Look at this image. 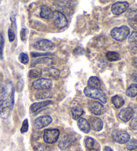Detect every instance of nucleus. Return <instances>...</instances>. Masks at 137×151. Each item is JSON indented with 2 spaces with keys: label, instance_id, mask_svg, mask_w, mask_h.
Instances as JSON below:
<instances>
[{
  "label": "nucleus",
  "instance_id": "f257e3e1",
  "mask_svg": "<svg viewBox=\"0 0 137 151\" xmlns=\"http://www.w3.org/2000/svg\"><path fill=\"white\" fill-rule=\"evenodd\" d=\"M84 93L86 97L93 99L98 100L104 104L106 103L107 102L106 94H105L104 92L102 90H101V88L86 87L84 88Z\"/></svg>",
  "mask_w": 137,
  "mask_h": 151
},
{
  "label": "nucleus",
  "instance_id": "f03ea898",
  "mask_svg": "<svg viewBox=\"0 0 137 151\" xmlns=\"http://www.w3.org/2000/svg\"><path fill=\"white\" fill-rule=\"evenodd\" d=\"M129 34H130V29L126 25L113 28L110 32L111 37L118 41H122L126 40Z\"/></svg>",
  "mask_w": 137,
  "mask_h": 151
},
{
  "label": "nucleus",
  "instance_id": "7ed1b4c3",
  "mask_svg": "<svg viewBox=\"0 0 137 151\" xmlns=\"http://www.w3.org/2000/svg\"><path fill=\"white\" fill-rule=\"evenodd\" d=\"M52 18L53 19V22L56 27L59 29H64L68 25V22L66 15L58 10H56L53 12Z\"/></svg>",
  "mask_w": 137,
  "mask_h": 151
},
{
  "label": "nucleus",
  "instance_id": "20e7f679",
  "mask_svg": "<svg viewBox=\"0 0 137 151\" xmlns=\"http://www.w3.org/2000/svg\"><path fill=\"white\" fill-rule=\"evenodd\" d=\"M60 131L57 129H49L44 131V140L48 144H54L58 140Z\"/></svg>",
  "mask_w": 137,
  "mask_h": 151
},
{
  "label": "nucleus",
  "instance_id": "39448f33",
  "mask_svg": "<svg viewBox=\"0 0 137 151\" xmlns=\"http://www.w3.org/2000/svg\"><path fill=\"white\" fill-rule=\"evenodd\" d=\"M14 103H13L10 98H7L6 100L1 103L0 105V116L3 119H6L8 118L10 111L14 107Z\"/></svg>",
  "mask_w": 137,
  "mask_h": 151
},
{
  "label": "nucleus",
  "instance_id": "423d86ee",
  "mask_svg": "<svg viewBox=\"0 0 137 151\" xmlns=\"http://www.w3.org/2000/svg\"><path fill=\"white\" fill-rule=\"evenodd\" d=\"M53 86L52 80L47 78H40L34 81L33 87L37 90H48Z\"/></svg>",
  "mask_w": 137,
  "mask_h": 151
},
{
  "label": "nucleus",
  "instance_id": "0eeeda50",
  "mask_svg": "<svg viewBox=\"0 0 137 151\" xmlns=\"http://www.w3.org/2000/svg\"><path fill=\"white\" fill-rule=\"evenodd\" d=\"M33 47L37 50L50 51L54 48V44L48 40H41L33 43Z\"/></svg>",
  "mask_w": 137,
  "mask_h": 151
},
{
  "label": "nucleus",
  "instance_id": "6e6552de",
  "mask_svg": "<svg viewBox=\"0 0 137 151\" xmlns=\"http://www.w3.org/2000/svg\"><path fill=\"white\" fill-rule=\"evenodd\" d=\"M112 138L115 142L119 144H125L130 139V137L125 131H115L112 133Z\"/></svg>",
  "mask_w": 137,
  "mask_h": 151
},
{
  "label": "nucleus",
  "instance_id": "1a4fd4ad",
  "mask_svg": "<svg viewBox=\"0 0 137 151\" xmlns=\"http://www.w3.org/2000/svg\"><path fill=\"white\" fill-rule=\"evenodd\" d=\"M129 7V4L127 1H117L112 6L111 12L112 14L119 15L127 11Z\"/></svg>",
  "mask_w": 137,
  "mask_h": 151
},
{
  "label": "nucleus",
  "instance_id": "9d476101",
  "mask_svg": "<svg viewBox=\"0 0 137 151\" xmlns=\"http://www.w3.org/2000/svg\"><path fill=\"white\" fill-rule=\"evenodd\" d=\"M76 139L74 136L71 134H65L60 140L58 147L60 150H65L69 148L75 142Z\"/></svg>",
  "mask_w": 137,
  "mask_h": 151
},
{
  "label": "nucleus",
  "instance_id": "9b49d317",
  "mask_svg": "<svg viewBox=\"0 0 137 151\" xmlns=\"http://www.w3.org/2000/svg\"><path fill=\"white\" fill-rule=\"evenodd\" d=\"M52 122V118L49 115H45L38 117L34 123V127L36 129H42L48 126Z\"/></svg>",
  "mask_w": 137,
  "mask_h": 151
},
{
  "label": "nucleus",
  "instance_id": "f8f14e48",
  "mask_svg": "<svg viewBox=\"0 0 137 151\" xmlns=\"http://www.w3.org/2000/svg\"><path fill=\"white\" fill-rule=\"evenodd\" d=\"M90 111L95 115H101L105 112V108L102 103L98 101H90L88 102Z\"/></svg>",
  "mask_w": 137,
  "mask_h": 151
},
{
  "label": "nucleus",
  "instance_id": "ddd939ff",
  "mask_svg": "<svg viewBox=\"0 0 137 151\" xmlns=\"http://www.w3.org/2000/svg\"><path fill=\"white\" fill-rule=\"evenodd\" d=\"M134 113V111L131 107H126L122 109L119 112V113H118V117L123 122L126 123V122L129 121L133 118Z\"/></svg>",
  "mask_w": 137,
  "mask_h": 151
},
{
  "label": "nucleus",
  "instance_id": "4468645a",
  "mask_svg": "<svg viewBox=\"0 0 137 151\" xmlns=\"http://www.w3.org/2000/svg\"><path fill=\"white\" fill-rule=\"evenodd\" d=\"M42 75H44V76L55 78V79L58 78L60 75V70L58 69L56 67L54 66H51L50 67L45 68L42 70Z\"/></svg>",
  "mask_w": 137,
  "mask_h": 151
},
{
  "label": "nucleus",
  "instance_id": "2eb2a0df",
  "mask_svg": "<svg viewBox=\"0 0 137 151\" xmlns=\"http://www.w3.org/2000/svg\"><path fill=\"white\" fill-rule=\"evenodd\" d=\"M90 125L92 127L94 131H101L103 129V121L101 118L96 116H92L90 120Z\"/></svg>",
  "mask_w": 137,
  "mask_h": 151
},
{
  "label": "nucleus",
  "instance_id": "dca6fc26",
  "mask_svg": "<svg viewBox=\"0 0 137 151\" xmlns=\"http://www.w3.org/2000/svg\"><path fill=\"white\" fill-rule=\"evenodd\" d=\"M52 103H53V101L51 100H46V101H41V102L35 103L31 105L30 111L31 113H36V112L39 110V109H41L42 108H44L45 106L48 105H51Z\"/></svg>",
  "mask_w": 137,
  "mask_h": 151
},
{
  "label": "nucleus",
  "instance_id": "f3484780",
  "mask_svg": "<svg viewBox=\"0 0 137 151\" xmlns=\"http://www.w3.org/2000/svg\"><path fill=\"white\" fill-rule=\"evenodd\" d=\"M79 129L84 133H88L90 131V125L89 122L85 118H80L78 121Z\"/></svg>",
  "mask_w": 137,
  "mask_h": 151
},
{
  "label": "nucleus",
  "instance_id": "a211bd4d",
  "mask_svg": "<svg viewBox=\"0 0 137 151\" xmlns=\"http://www.w3.org/2000/svg\"><path fill=\"white\" fill-rule=\"evenodd\" d=\"M52 63H53V60L50 58H49V57H41V58L37 59L35 60V61L31 62L30 67H34L36 65H40V64L47 65H52Z\"/></svg>",
  "mask_w": 137,
  "mask_h": 151
},
{
  "label": "nucleus",
  "instance_id": "6ab92c4d",
  "mask_svg": "<svg viewBox=\"0 0 137 151\" xmlns=\"http://www.w3.org/2000/svg\"><path fill=\"white\" fill-rule=\"evenodd\" d=\"M111 101L112 103L117 109L122 107V106L125 105V100H124V99L121 97V96L118 95L113 96L111 99Z\"/></svg>",
  "mask_w": 137,
  "mask_h": 151
},
{
  "label": "nucleus",
  "instance_id": "aec40b11",
  "mask_svg": "<svg viewBox=\"0 0 137 151\" xmlns=\"http://www.w3.org/2000/svg\"><path fill=\"white\" fill-rule=\"evenodd\" d=\"M88 87L91 88H101V81L97 77H90L88 81Z\"/></svg>",
  "mask_w": 137,
  "mask_h": 151
},
{
  "label": "nucleus",
  "instance_id": "412c9836",
  "mask_svg": "<svg viewBox=\"0 0 137 151\" xmlns=\"http://www.w3.org/2000/svg\"><path fill=\"white\" fill-rule=\"evenodd\" d=\"M52 14H53V12H52L50 7L46 6H44L41 7L40 16L44 19H49V18L52 17Z\"/></svg>",
  "mask_w": 137,
  "mask_h": 151
},
{
  "label": "nucleus",
  "instance_id": "4be33fe9",
  "mask_svg": "<svg viewBox=\"0 0 137 151\" xmlns=\"http://www.w3.org/2000/svg\"><path fill=\"white\" fill-rule=\"evenodd\" d=\"M84 113V111L83 110L82 108L80 107V106H75L72 109V118L74 120L78 119Z\"/></svg>",
  "mask_w": 137,
  "mask_h": 151
},
{
  "label": "nucleus",
  "instance_id": "5701e85b",
  "mask_svg": "<svg viewBox=\"0 0 137 151\" xmlns=\"http://www.w3.org/2000/svg\"><path fill=\"white\" fill-rule=\"evenodd\" d=\"M126 95L128 97H135L137 96V84H132L126 91Z\"/></svg>",
  "mask_w": 137,
  "mask_h": 151
},
{
  "label": "nucleus",
  "instance_id": "b1692460",
  "mask_svg": "<svg viewBox=\"0 0 137 151\" xmlns=\"http://www.w3.org/2000/svg\"><path fill=\"white\" fill-rule=\"evenodd\" d=\"M52 97V93L49 91H43L40 93H36L35 97L37 100L46 99L51 98Z\"/></svg>",
  "mask_w": 137,
  "mask_h": 151
},
{
  "label": "nucleus",
  "instance_id": "393cba45",
  "mask_svg": "<svg viewBox=\"0 0 137 151\" xmlns=\"http://www.w3.org/2000/svg\"><path fill=\"white\" fill-rule=\"evenodd\" d=\"M126 17L128 21H132L137 19V9L130 8L128 9L126 12Z\"/></svg>",
  "mask_w": 137,
  "mask_h": 151
},
{
  "label": "nucleus",
  "instance_id": "a878e982",
  "mask_svg": "<svg viewBox=\"0 0 137 151\" xmlns=\"http://www.w3.org/2000/svg\"><path fill=\"white\" fill-rule=\"evenodd\" d=\"M85 146L89 150H93L96 148V141L93 138L87 137L85 139Z\"/></svg>",
  "mask_w": 137,
  "mask_h": 151
},
{
  "label": "nucleus",
  "instance_id": "bb28decb",
  "mask_svg": "<svg viewBox=\"0 0 137 151\" xmlns=\"http://www.w3.org/2000/svg\"><path fill=\"white\" fill-rule=\"evenodd\" d=\"M106 57L109 61H116L120 59L119 54L115 51H108L106 54Z\"/></svg>",
  "mask_w": 137,
  "mask_h": 151
},
{
  "label": "nucleus",
  "instance_id": "cd10ccee",
  "mask_svg": "<svg viewBox=\"0 0 137 151\" xmlns=\"http://www.w3.org/2000/svg\"><path fill=\"white\" fill-rule=\"evenodd\" d=\"M42 75V70L39 69H31L28 72V77L31 79H36L39 78Z\"/></svg>",
  "mask_w": 137,
  "mask_h": 151
},
{
  "label": "nucleus",
  "instance_id": "c85d7f7f",
  "mask_svg": "<svg viewBox=\"0 0 137 151\" xmlns=\"http://www.w3.org/2000/svg\"><path fill=\"white\" fill-rule=\"evenodd\" d=\"M8 92L6 87L1 85L0 86V101L3 102L5 100L7 99Z\"/></svg>",
  "mask_w": 137,
  "mask_h": 151
},
{
  "label": "nucleus",
  "instance_id": "c756f323",
  "mask_svg": "<svg viewBox=\"0 0 137 151\" xmlns=\"http://www.w3.org/2000/svg\"><path fill=\"white\" fill-rule=\"evenodd\" d=\"M137 148V140L132 139L127 142L126 145V149L128 150H134Z\"/></svg>",
  "mask_w": 137,
  "mask_h": 151
},
{
  "label": "nucleus",
  "instance_id": "7c9ffc66",
  "mask_svg": "<svg viewBox=\"0 0 137 151\" xmlns=\"http://www.w3.org/2000/svg\"><path fill=\"white\" fill-rule=\"evenodd\" d=\"M23 87H24V81H23V80L22 78H20V79L17 80L16 86H15V90H16V91L18 93L22 92Z\"/></svg>",
  "mask_w": 137,
  "mask_h": 151
},
{
  "label": "nucleus",
  "instance_id": "2f4dec72",
  "mask_svg": "<svg viewBox=\"0 0 137 151\" xmlns=\"http://www.w3.org/2000/svg\"><path fill=\"white\" fill-rule=\"evenodd\" d=\"M5 39L1 33H0V59H3V51L4 48Z\"/></svg>",
  "mask_w": 137,
  "mask_h": 151
},
{
  "label": "nucleus",
  "instance_id": "473e14b6",
  "mask_svg": "<svg viewBox=\"0 0 137 151\" xmlns=\"http://www.w3.org/2000/svg\"><path fill=\"white\" fill-rule=\"evenodd\" d=\"M18 59H19L20 63H22V64H27L29 62V57L28 55L24 53H22L19 55Z\"/></svg>",
  "mask_w": 137,
  "mask_h": 151
},
{
  "label": "nucleus",
  "instance_id": "72a5a7b5",
  "mask_svg": "<svg viewBox=\"0 0 137 151\" xmlns=\"http://www.w3.org/2000/svg\"><path fill=\"white\" fill-rule=\"evenodd\" d=\"M28 128H29L28 121L27 119H26L23 122L22 128H21V129H20V131H21V132H22V133H25V132H28Z\"/></svg>",
  "mask_w": 137,
  "mask_h": 151
},
{
  "label": "nucleus",
  "instance_id": "f704fd0d",
  "mask_svg": "<svg viewBox=\"0 0 137 151\" xmlns=\"http://www.w3.org/2000/svg\"><path fill=\"white\" fill-rule=\"evenodd\" d=\"M31 55L32 57H47L51 55L52 53L47 52V53H37V52H31Z\"/></svg>",
  "mask_w": 137,
  "mask_h": 151
},
{
  "label": "nucleus",
  "instance_id": "c9c22d12",
  "mask_svg": "<svg viewBox=\"0 0 137 151\" xmlns=\"http://www.w3.org/2000/svg\"><path fill=\"white\" fill-rule=\"evenodd\" d=\"M137 42V31L131 33V35L129 36L128 43H133Z\"/></svg>",
  "mask_w": 137,
  "mask_h": 151
},
{
  "label": "nucleus",
  "instance_id": "e433bc0d",
  "mask_svg": "<svg viewBox=\"0 0 137 151\" xmlns=\"http://www.w3.org/2000/svg\"><path fill=\"white\" fill-rule=\"evenodd\" d=\"M129 125H130V127L132 129L137 131V116L134 117L133 119H131Z\"/></svg>",
  "mask_w": 137,
  "mask_h": 151
},
{
  "label": "nucleus",
  "instance_id": "4c0bfd02",
  "mask_svg": "<svg viewBox=\"0 0 137 151\" xmlns=\"http://www.w3.org/2000/svg\"><path fill=\"white\" fill-rule=\"evenodd\" d=\"M8 38L10 42H13L15 38V35L12 29H8Z\"/></svg>",
  "mask_w": 137,
  "mask_h": 151
},
{
  "label": "nucleus",
  "instance_id": "58836bf2",
  "mask_svg": "<svg viewBox=\"0 0 137 151\" xmlns=\"http://www.w3.org/2000/svg\"><path fill=\"white\" fill-rule=\"evenodd\" d=\"M20 38L23 41H25L26 40V29L24 28H22L20 31Z\"/></svg>",
  "mask_w": 137,
  "mask_h": 151
},
{
  "label": "nucleus",
  "instance_id": "ea45409f",
  "mask_svg": "<svg viewBox=\"0 0 137 151\" xmlns=\"http://www.w3.org/2000/svg\"><path fill=\"white\" fill-rule=\"evenodd\" d=\"M128 23L134 29L137 30V19L132 21H128Z\"/></svg>",
  "mask_w": 137,
  "mask_h": 151
},
{
  "label": "nucleus",
  "instance_id": "a19ab883",
  "mask_svg": "<svg viewBox=\"0 0 137 151\" xmlns=\"http://www.w3.org/2000/svg\"><path fill=\"white\" fill-rule=\"evenodd\" d=\"M131 79L134 83H137V73H134L131 77Z\"/></svg>",
  "mask_w": 137,
  "mask_h": 151
},
{
  "label": "nucleus",
  "instance_id": "79ce46f5",
  "mask_svg": "<svg viewBox=\"0 0 137 151\" xmlns=\"http://www.w3.org/2000/svg\"><path fill=\"white\" fill-rule=\"evenodd\" d=\"M133 65L137 69V58H135L133 61Z\"/></svg>",
  "mask_w": 137,
  "mask_h": 151
},
{
  "label": "nucleus",
  "instance_id": "37998d69",
  "mask_svg": "<svg viewBox=\"0 0 137 151\" xmlns=\"http://www.w3.org/2000/svg\"><path fill=\"white\" fill-rule=\"evenodd\" d=\"M104 151H113L111 148H110L109 147H106L104 148Z\"/></svg>",
  "mask_w": 137,
  "mask_h": 151
},
{
  "label": "nucleus",
  "instance_id": "c03bdc74",
  "mask_svg": "<svg viewBox=\"0 0 137 151\" xmlns=\"http://www.w3.org/2000/svg\"><path fill=\"white\" fill-rule=\"evenodd\" d=\"M132 109H133V110L134 113H137V105H134V106H133V107L132 108Z\"/></svg>",
  "mask_w": 137,
  "mask_h": 151
},
{
  "label": "nucleus",
  "instance_id": "a18cd8bd",
  "mask_svg": "<svg viewBox=\"0 0 137 151\" xmlns=\"http://www.w3.org/2000/svg\"><path fill=\"white\" fill-rule=\"evenodd\" d=\"M132 151H137V150H132Z\"/></svg>",
  "mask_w": 137,
  "mask_h": 151
}]
</instances>
